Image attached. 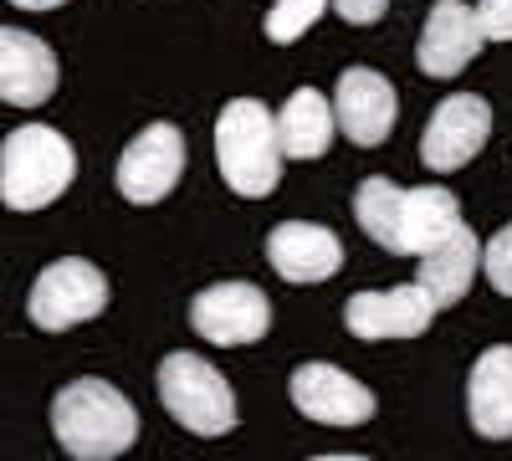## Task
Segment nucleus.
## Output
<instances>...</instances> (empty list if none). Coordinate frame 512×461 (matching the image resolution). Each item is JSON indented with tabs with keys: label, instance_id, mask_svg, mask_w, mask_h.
<instances>
[{
	"label": "nucleus",
	"instance_id": "1",
	"mask_svg": "<svg viewBox=\"0 0 512 461\" xmlns=\"http://www.w3.org/2000/svg\"><path fill=\"white\" fill-rule=\"evenodd\" d=\"M354 216H359L369 241L400 251V257H420V251H431L461 221V205L441 185L400 190L384 175H369L359 185V195H354Z\"/></svg>",
	"mask_w": 512,
	"mask_h": 461
},
{
	"label": "nucleus",
	"instance_id": "2",
	"mask_svg": "<svg viewBox=\"0 0 512 461\" xmlns=\"http://www.w3.org/2000/svg\"><path fill=\"white\" fill-rule=\"evenodd\" d=\"M52 431H57L62 451L77 461H113L139 441V415L113 385L72 380L52 400Z\"/></svg>",
	"mask_w": 512,
	"mask_h": 461
},
{
	"label": "nucleus",
	"instance_id": "3",
	"mask_svg": "<svg viewBox=\"0 0 512 461\" xmlns=\"http://www.w3.org/2000/svg\"><path fill=\"white\" fill-rule=\"evenodd\" d=\"M72 175H77V154L47 123H26V129L6 134V144H0V200L21 216L47 211L72 185Z\"/></svg>",
	"mask_w": 512,
	"mask_h": 461
},
{
	"label": "nucleus",
	"instance_id": "4",
	"mask_svg": "<svg viewBox=\"0 0 512 461\" xmlns=\"http://www.w3.org/2000/svg\"><path fill=\"white\" fill-rule=\"evenodd\" d=\"M216 164L236 195L262 200L282 180V149H277V123L256 98H236L216 118Z\"/></svg>",
	"mask_w": 512,
	"mask_h": 461
},
{
	"label": "nucleus",
	"instance_id": "5",
	"mask_svg": "<svg viewBox=\"0 0 512 461\" xmlns=\"http://www.w3.org/2000/svg\"><path fill=\"white\" fill-rule=\"evenodd\" d=\"M159 400L175 421L195 436H226L236 431V395L216 374V364L200 354H169L159 364Z\"/></svg>",
	"mask_w": 512,
	"mask_h": 461
},
{
	"label": "nucleus",
	"instance_id": "6",
	"mask_svg": "<svg viewBox=\"0 0 512 461\" xmlns=\"http://www.w3.org/2000/svg\"><path fill=\"white\" fill-rule=\"evenodd\" d=\"M108 308V277L93 267V262H82V257H62L52 262L47 272L36 277L31 287V323L36 328H47V333H62V328H77V323H88Z\"/></svg>",
	"mask_w": 512,
	"mask_h": 461
},
{
	"label": "nucleus",
	"instance_id": "7",
	"mask_svg": "<svg viewBox=\"0 0 512 461\" xmlns=\"http://www.w3.org/2000/svg\"><path fill=\"white\" fill-rule=\"evenodd\" d=\"M190 323H195L200 339L221 344V349L256 344V339H267V328H272V303H267V292L251 287V282H216L190 303Z\"/></svg>",
	"mask_w": 512,
	"mask_h": 461
},
{
	"label": "nucleus",
	"instance_id": "8",
	"mask_svg": "<svg viewBox=\"0 0 512 461\" xmlns=\"http://www.w3.org/2000/svg\"><path fill=\"white\" fill-rule=\"evenodd\" d=\"M492 134V108L477 98V93H451L431 123H425V134H420V159H425V170H436V175H451L461 170V164H472L482 154Z\"/></svg>",
	"mask_w": 512,
	"mask_h": 461
},
{
	"label": "nucleus",
	"instance_id": "9",
	"mask_svg": "<svg viewBox=\"0 0 512 461\" xmlns=\"http://www.w3.org/2000/svg\"><path fill=\"white\" fill-rule=\"evenodd\" d=\"M180 175H185V134L175 123H149L118 159V190L134 205H159L180 185Z\"/></svg>",
	"mask_w": 512,
	"mask_h": 461
},
{
	"label": "nucleus",
	"instance_id": "10",
	"mask_svg": "<svg viewBox=\"0 0 512 461\" xmlns=\"http://www.w3.org/2000/svg\"><path fill=\"white\" fill-rule=\"evenodd\" d=\"M292 405L308 415L318 426H333V431H349V426H364L374 415V395L369 385H359L354 374H344L338 364H297L292 369Z\"/></svg>",
	"mask_w": 512,
	"mask_h": 461
},
{
	"label": "nucleus",
	"instance_id": "11",
	"mask_svg": "<svg viewBox=\"0 0 512 461\" xmlns=\"http://www.w3.org/2000/svg\"><path fill=\"white\" fill-rule=\"evenodd\" d=\"M395 88L390 77H379L374 67H349L338 77V93H333V123H344V134L359 144V149H374L390 139L395 129Z\"/></svg>",
	"mask_w": 512,
	"mask_h": 461
},
{
	"label": "nucleus",
	"instance_id": "12",
	"mask_svg": "<svg viewBox=\"0 0 512 461\" xmlns=\"http://www.w3.org/2000/svg\"><path fill=\"white\" fill-rule=\"evenodd\" d=\"M436 318V303L425 287H390V292H359L344 308L354 339H415Z\"/></svg>",
	"mask_w": 512,
	"mask_h": 461
},
{
	"label": "nucleus",
	"instance_id": "13",
	"mask_svg": "<svg viewBox=\"0 0 512 461\" xmlns=\"http://www.w3.org/2000/svg\"><path fill=\"white\" fill-rule=\"evenodd\" d=\"M482 26H477V11L466 0H436L431 16H425V31H420V47H415V62L425 77H456L466 72L482 52Z\"/></svg>",
	"mask_w": 512,
	"mask_h": 461
},
{
	"label": "nucleus",
	"instance_id": "14",
	"mask_svg": "<svg viewBox=\"0 0 512 461\" xmlns=\"http://www.w3.org/2000/svg\"><path fill=\"white\" fill-rule=\"evenodd\" d=\"M57 93V57L41 36L0 26V103L41 108Z\"/></svg>",
	"mask_w": 512,
	"mask_h": 461
},
{
	"label": "nucleus",
	"instance_id": "15",
	"mask_svg": "<svg viewBox=\"0 0 512 461\" xmlns=\"http://www.w3.org/2000/svg\"><path fill=\"white\" fill-rule=\"evenodd\" d=\"M267 262L277 267L282 282H328L344 267V246L328 226H308V221H282L267 236Z\"/></svg>",
	"mask_w": 512,
	"mask_h": 461
},
{
	"label": "nucleus",
	"instance_id": "16",
	"mask_svg": "<svg viewBox=\"0 0 512 461\" xmlns=\"http://www.w3.org/2000/svg\"><path fill=\"white\" fill-rule=\"evenodd\" d=\"M477 267H482V246H477L472 231L456 221L431 251H420V277H415V287L431 292L436 308H451V303L466 298V287H472Z\"/></svg>",
	"mask_w": 512,
	"mask_h": 461
},
{
	"label": "nucleus",
	"instance_id": "17",
	"mask_svg": "<svg viewBox=\"0 0 512 461\" xmlns=\"http://www.w3.org/2000/svg\"><path fill=\"white\" fill-rule=\"evenodd\" d=\"M466 410H472V431L487 441H512V349H487L472 364V385H466Z\"/></svg>",
	"mask_w": 512,
	"mask_h": 461
},
{
	"label": "nucleus",
	"instance_id": "18",
	"mask_svg": "<svg viewBox=\"0 0 512 461\" xmlns=\"http://www.w3.org/2000/svg\"><path fill=\"white\" fill-rule=\"evenodd\" d=\"M272 123H277V149L287 159H323L333 144V103L313 88H297Z\"/></svg>",
	"mask_w": 512,
	"mask_h": 461
},
{
	"label": "nucleus",
	"instance_id": "19",
	"mask_svg": "<svg viewBox=\"0 0 512 461\" xmlns=\"http://www.w3.org/2000/svg\"><path fill=\"white\" fill-rule=\"evenodd\" d=\"M328 0H277L272 16H267V36L277 41V47H292L297 36H308V26L323 16Z\"/></svg>",
	"mask_w": 512,
	"mask_h": 461
},
{
	"label": "nucleus",
	"instance_id": "20",
	"mask_svg": "<svg viewBox=\"0 0 512 461\" xmlns=\"http://www.w3.org/2000/svg\"><path fill=\"white\" fill-rule=\"evenodd\" d=\"M482 272H487V282L502 292V298H512V226H502V231L487 241V251H482Z\"/></svg>",
	"mask_w": 512,
	"mask_h": 461
},
{
	"label": "nucleus",
	"instance_id": "21",
	"mask_svg": "<svg viewBox=\"0 0 512 461\" xmlns=\"http://www.w3.org/2000/svg\"><path fill=\"white\" fill-rule=\"evenodd\" d=\"M477 26H482L487 41H512V0H482Z\"/></svg>",
	"mask_w": 512,
	"mask_h": 461
},
{
	"label": "nucleus",
	"instance_id": "22",
	"mask_svg": "<svg viewBox=\"0 0 512 461\" xmlns=\"http://www.w3.org/2000/svg\"><path fill=\"white\" fill-rule=\"evenodd\" d=\"M333 6H338V16L354 21V26H374L384 11H390V0H333Z\"/></svg>",
	"mask_w": 512,
	"mask_h": 461
},
{
	"label": "nucleus",
	"instance_id": "23",
	"mask_svg": "<svg viewBox=\"0 0 512 461\" xmlns=\"http://www.w3.org/2000/svg\"><path fill=\"white\" fill-rule=\"evenodd\" d=\"M16 11H57V6H67V0H11Z\"/></svg>",
	"mask_w": 512,
	"mask_h": 461
},
{
	"label": "nucleus",
	"instance_id": "24",
	"mask_svg": "<svg viewBox=\"0 0 512 461\" xmlns=\"http://www.w3.org/2000/svg\"><path fill=\"white\" fill-rule=\"evenodd\" d=\"M313 461H369V456H313Z\"/></svg>",
	"mask_w": 512,
	"mask_h": 461
}]
</instances>
